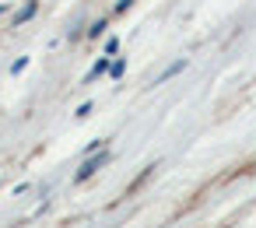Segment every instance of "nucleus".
Listing matches in <instances>:
<instances>
[{"label":"nucleus","mask_w":256,"mask_h":228,"mask_svg":"<svg viewBox=\"0 0 256 228\" xmlns=\"http://www.w3.org/2000/svg\"><path fill=\"white\" fill-rule=\"evenodd\" d=\"M106 28H109V18H98V22L88 28V39H98V36H106Z\"/></svg>","instance_id":"20e7f679"},{"label":"nucleus","mask_w":256,"mask_h":228,"mask_svg":"<svg viewBox=\"0 0 256 228\" xmlns=\"http://www.w3.org/2000/svg\"><path fill=\"white\" fill-rule=\"evenodd\" d=\"M109 158H112V151H109V148H95V154H92V158H88V162L78 168V176H74V179H78V182L92 179V176H95L102 165H109Z\"/></svg>","instance_id":"f257e3e1"},{"label":"nucleus","mask_w":256,"mask_h":228,"mask_svg":"<svg viewBox=\"0 0 256 228\" xmlns=\"http://www.w3.org/2000/svg\"><path fill=\"white\" fill-rule=\"evenodd\" d=\"M123 70H126V60H116V64H109V78L116 81V78H123Z\"/></svg>","instance_id":"423d86ee"},{"label":"nucleus","mask_w":256,"mask_h":228,"mask_svg":"<svg viewBox=\"0 0 256 228\" xmlns=\"http://www.w3.org/2000/svg\"><path fill=\"white\" fill-rule=\"evenodd\" d=\"M112 53H120V36H112V39L106 42V56H112Z\"/></svg>","instance_id":"0eeeda50"},{"label":"nucleus","mask_w":256,"mask_h":228,"mask_svg":"<svg viewBox=\"0 0 256 228\" xmlns=\"http://www.w3.org/2000/svg\"><path fill=\"white\" fill-rule=\"evenodd\" d=\"M179 70H186V60H176V64H172V67H168V70H165V74H162V78L154 81V84H165V81H168L172 74H179Z\"/></svg>","instance_id":"39448f33"},{"label":"nucleus","mask_w":256,"mask_h":228,"mask_svg":"<svg viewBox=\"0 0 256 228\" xmlns=\"http://www.w3.org/2000/svg\"><path fill=\"white\" fill-rule=\"evenodd\" d=\"M92 109H95V106H92V102H84V106H78V112H74V116H78V120H84Z\"/></svg>","instance_id":"9d476101"},{"label":"nucleus","mask_w":256,"mask_h":228,"mask_svg":"<svg viewBox=\"0 0 256 228\" xmlns=\"http://www.w3.org/2000/svg\"><path fill=\"white\" fill-rule=\"evenodd\" d=\"M25 67H28V56H18V60H14V64H11V74H22V70H25Z\"/></svg>","instance_id":"6e6552de"},{"label":"nucleus","mask_w":256,"mask_h":228,"mask_svg":"<svg viewBox=\"0 0 256 228\" xmlns=\"http://www.w3.org/2000/svg\"><path fill=\"white\" fill-rule=\"evenodd\" d=\"M36 14H39V0H25V4L18 8V14L11 18V25H14V28H22V25H28Z\"/></svg>","instance_id":"f03ea898"},{"label":"nucleus","mask_w":256,"mask_h":228,"mask_svg":"<svg viewBox=\"0 0 256 228\" xmlns=\"http://www.w3.org/2000/svg\"><path fill=\"white\" fill-rule=\"evenodd\" d=\"M106 70H109V56H98V60H95V67L88 70V78H84V84H92V81H95V78H102Z\"/></svg>","instance_id":"7ed1b4c3"},{"label":"nucleus","mask_w":256,"mask_h":228,"mask_svg":"<svg viewBox=\"0 0 256 228\" xmlns=\"http://www.w3.org/2000/svg\"><path fill=\"white\" fill-rule=\"evenodd\" d=\"M130 8H134V0H120V4H116V11H112V14H126Z\"/></svg>","instance_id":"1a4fd4ad"}]
</instances>
